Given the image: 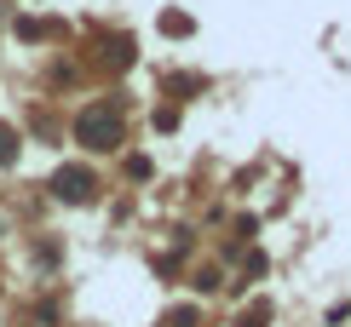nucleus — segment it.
Instances as JSON below:
<instances>
[{"instance_id":"obj_1","label":"nucleus","mask_w":351,"mask_h":327,"mask_svg":"<svg viewBox=\"0 0 351 327\" xmlns=\"http://www.w3.org/2000/svg\"><path fill=\"white\" fill-rule=\"evenodd\" d=\"M75 144H86L93 155L115 150V144H121V115H115V109H104V103L81 109V115H75Z\"/></svg>"},{"instance_id":"obj_2","label":"nucleus","mask_w":351,"mask_h":327,"mask_svg":"<svg viewBox=\"0 0 351 327\" xmlns=\"http://www.w3.org/2000/svg\"><path fill=\"white\" fill-rule=\"evenodd\" d=\"M52 196H58V201H75V207L93 201V196H98V172H93V167H58V172H52Z\"/></svg>"},{"instance_id":"obj_3","label":"nucleus","mask_w":351,"mask_h":327,"mask_svg":"<svg viewBox=\"0 0 351 327\" xmlns=\"http://www.w3.org/2000/svg\"><path fill=\"white\" fill-rule=\"evenodd\" d=\"M104 64H110V69H127V64H133V40H127V35L104 40Z\"/></svg>"},{"instance_id":"obj_4","label":"nucleus","mask_w":351,"mask_h":327,"mask_svg":"<svg viewBox=\"0 0 351 327\" xmlns=\"http://www.w3.org/2000/svg\"><path fill=\"white\" fill-rule=\"evenodd\" d=\"M18 144H23V138H18L6 121H0V167H12V161H18Z\"/></svg>"},{"instance_id":"obj_5","label":"nucleus","mask_w":351,"mask_h":327,"mask_svg":"<svg viewBox=\"0 0 351 327\" xmlns=\"http://www.w3.org/2000/svg\"><path fill=\"white\" fill-rule=\"evenodd\" d=\"M196 322H202V310H196V304H179V310L167 316V327H196Z\"/></svg>"},{"instance_id":"obj_6","label":"nucleus","mask_w":351,"mask_h":327,"mask_svg":"<svg viewBox=\"0 0 351 327\" xmlns=\"http://www.w3.org/2000/svg\"><path fill=\"white\" fill-rule=\"evenodd\" d=\"M265 322H271V304H254V310L237 316V327H265Z\"/></svg>"},{"instance_id":"obj_7","label":"nucleus","mask_w":351,"mask_h":327,"mask_svg":"<svg viewBox=\"0 0 351 327\" xmlns=\"http://www.w3.org/2000/svg\"><path fill=\"white\" fill-rule=\"evenodd\" d=\"M162 29H167V35H190V18H184V12H167Z\"/></svg>"}]
</instances>
